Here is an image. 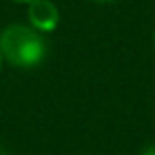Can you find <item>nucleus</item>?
Instances as JSON below:
<instances>
[{"label": "nucleus", "instance_id": "20e7f679", "mask_svg": "<svg viewBox=\"0 0 155 155\" xmlns=\"http://www.w3.org/2000/svg\"><path fill=\"white\" fill-rule=\"evenodd\" d=\"M2 66H5V58H2V53H0V72H2Z\"/></svg>", "mask_w": 155, "mask_h": 155}, {"label": "nucleus", "instance_id": "7ed1b4c3", "mask_svg": "<svg viewBox=\"0 0 155 155\" xmlns=\"http://www.w3.org/2000/svg\"><path fill=\"white\" fill-rule=\"evenodd\" d=\"M140 155H155V144H151V147H147Z\"/></svg>", "mask_w": 155, "mask_h": 155}, {"label": "nucleus", "instance_id": "39448f33", "mask_svg": "<svg viewBox=\"0 0 155 155\" xmlns=\"http://www.w3.org/2000/svg\"><path fill=\"white\" fill-rule=\"evenodd\" d=\"M91 2H100L102 5V2H115V0H91Z\"/></svg>", "mask_w": 155, "mask_h": 155}, {"label": "nucleus", "instance_id": "0eeeda50", "mask_svg": "<svg viewBox=\"0 0 155 155\" xmlns=\"http://www.w3.org/2000/svg\"><path fill=\"white\" fill-rule=\"evenodd\" d=\"M153 45H155V34H153Z\"/></svg>", "mask_w": 155, "mask_h": 155}, {"label": "nucleus", "instance_id": "f257e3e1", "mask_svg": "<svg viewBox=\"0 0 155 155\" xmlns=\"http://www.w3.org/2000/svg\"><path fill=\"white\" fill-rule=\"evenodd\" d=\"M49 51L47 38L43 32L30 24H9L0 32V53L5 62L15 68L30 70L45 62Z\"/></svg>", "mask_w": 155, "mask_h": 155}, {"label": "nucleus", "instance_id": "423d86ee", "mask_svg": "<svg viewBox=\"0 0 155 155\" xmlns=\"http://www.w3.org/2000/svg\"><path fill=\"white\" fill-rule=\"evenodd\" d=\"M15 2H30V0H15Z\"/></svg>", "mask_w": 155, "mask_h": 155}, {"label": "nucleus", "instance_id": "f03ea898", "mask_svg": "<svg viewBox=\"0 0 155 155\" xmlns=\"http://www.w3.org/2000/svg\"><path fill=\"white\" fill-rule=\"evenodd\" d=\"M28 21L43 34H49L60 24V9L51 0H30L28 2Z\"/></svg>", "mask_w": 155, "mask_h": 155}]
</instances>
